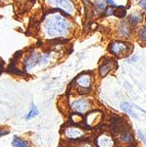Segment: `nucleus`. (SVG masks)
I'll list each match as a JSON object with an SVG mask.
<instances>
[{
  "instance_id": "nucleus-20",
  "label": "nucleus",
  "mask_w": 146,
  "mask_h": 147,
  "mask_svg": "<svg viewBox=\"0 0 146 147\" xmlns=\"http://www.w3.org/2000/svg\"><path fill=\"white\" fill-rule=\"evenodd\" d=\"M140 5L143 8V9H146V0H142L140 2Z\"/></svg>"
},
{
  "instance_id": "nucleus-21",
  "label": "nucleus",
  "mask_w": 146,
  "mask_h": 147,
  "mask_svg": "<svg viewBox=\"0 0 146 147\" xmlns=\"http://www.w3.org/2000/svg\"><path fill=\"white\" fill-rule=\"evenodd\" d=\"M106 1H107V3H108V4H109V5H114V0H106Z\"/></svg>"
},
{
  "instance_id": "nucleus-2",
  "label": "nucleus",
  "mask_w": 146,
  "mask_h": 147,
  "mask_svg": "<svg viewBox=\"0 0 146 147\" xmlns=\"http://www.w3.org/2000/svg\"><path fill=\"white\" fill-rule=\"evenodd\" d=\"M109 51L118 57H122L130 53L129 44L124 42H113L109 45Z\"/></svg>"
},
{
  "instance_id": "nucleus-10",
  "label": "nucleus",
  "mask_w": 146,
  "mask_h": 147,
  "mask_svg": "<svg viewBox=\"0 0 146 147\" xmlns=\"http://www.w3.org/2000/svg\"><path fill=\"white\" fill-rule=\"evenodd\" d=\"M121 109H122V111H124L125 113H127L130 116L138 119L137 115L134 112L133 109H132V106L129 103H128V102H122V103H121Z\"/></svg>"
},
{
  "instance_id": "nucleus-1",
  "label": "nucleus",
  "mask_w": 146,
  "mask_h": 147,
  "mask_svg": "<svg viewBox=\"0 0 146 147\" xmlns=\"http://www.w3.org/2000/svg\"><path fill=\"white\" fill-rule=\"evenodd\" d=\"M45 29L50 37L62 36L67 34L69 30V23L59 14H52L45 23Z\"/></svg>"
},
{
  "instance_id": "nucleus-19",
  "label": "nucleus",
  "mask_w": 146,
  "mask_h": 147,
  "mask_svg": "<svg viewBox=\"0 0 146 147\" xmlns=\"http://www.w3.org/2000/svg\"><path fill=\"white\" fill-rule=\"evenodd\" d=\"M8 133H9V130L5 129H0V138L3 137V136H5L6 134H8Z\"/></svg>"
},
{
  "instance_id": "nucleus-9",
  "label": "nucleus",
  "mask_w": 146,
  "mask_h": 147,
  "mask_svg": "<svg viewBox=\"0 0 146 147\" xmlns=\"http://www.w3.org/2000/svg\"><path fill=\"white\" fill-rule=\"evenodd\" d=\"M97 143H98L99 147H112L113 144H114L113 140H112L109 137H108V136H104V135L100 136V137L98 138Z\"/></svg>"
},
{
  "instance_id": "nucleus-5",
  "label": "nucleus",
  "mask_w": 146,
  "mask_h": 147,
  "mask_svg": "<svg viewBox=\"0 0 146 147\" xmlns=\"http://www.w3.org/2000/svg\"><path fill=\"white\" fill-rule=\"evenodd\" d=\"M48 60V57L47 56H41L39 53L34 52L33 54H31L28 58H26V62H25V65H26V70H30L33 67L41 63V62H47Z\"/></svg>"
},
{
  "instance_id": "nucleus-11",
  "label": "nucleus",
  "mask_w": 146,
  "mask_h": 147,
  "mask_svg": "<svg viewBox=\"0 0 146 147\" xmlns=\"http://www.w3.org/2000/svg\"><path fill=\"white\" fill-rule=\"evenodd\" d=\"M99 115H100V113H98V112H91V113L87 114L86 117H85V123L88 126H92L94 124V122L96 121V119L99 118Z\"/></svg>"
},
{
  "instance_id": "nucleus-3",
  "label": "nucleus",
  "mask_w": 146,
  "mask_h": 147,
  "mask_svg": "<svg viewBox=\"0 0 146 147\" xmlns=\"http://www.w3.org/2000/svg\"><path fill=\"white\" fill-rule=\"evenodd\" d=\"M71 107L75 113H78L82 115V114L86 113L89 110L90 102L86 99H77L71 102Z\"/></svg>"
},
{
  "instance_id": "nucleus-15",
  "label": "nucleus",
  "mask_w": 146,
  "mask_h": 147,
  "mask_svg": "<svg viewBox=\"0 0 146 147\" xmlns=\"http://www.w3.org/2000/svg\"><path fill=\"white\" fill-rule=\"evenodd\" d=\"M71 121L74 123H79L82 122V117L81 115L78 114V113H73L71 115Z\"/></svg>"
},
{
  "instance_id": "nucleus-16",
  "label": "nucleus",
  "mask_w": 146,
  "mask_h": 147,
  "mask_svg": "<svg viewBox=\"0 0 146 147\" xmlns=\"http://www.w3.org/2000/svg\"><path fill=\"white\" fill-rule=\"evenodd\" d=\"M121 138L122 139V140H124V141H129V142H131L132 141V137H131V135L129 134V132H124L123 134L122 135V137H121Z\"/></svg>"
},
{
  "instance_id": "nucleus-14",
  "label": "nucleus",
  "mask_w": 146,
  "mask_h": 147,
  "mask_svg": "<svg viewBox=\"0 0 146 147\" xmlns=\"http://www.w3.org/2000/svg\"><path fill=\"white\" fill-rule=\"evenodd\" d=\"M38 113L39 112H38L36 106L34 104H32V109H31V110L29 111V113L28 114V115H26V120H30V119L35 117L36 115H38Z\"/></svg>"
},
{
  "instance_id": "nucleus-18",
  "label": "nucleus",
  "mask_w": 146,
  "mask_h": 147,
  "mask_svg": "<svg viewBox=\"0 0 146 147\" xmlns=\"http://www.w3.org/2000/svg\"><path fill=\"white\" fill-rule=\"evenodd\" d=\"M138 136H139V138L146 144V137H145V135L143 134V133L141 130H138Z\"/></svg>"
},
{
  "instance_id": "nucleus-4",
  "label": "nucleus",
  "mask_w": 146,
  "mask_h": 147,
  "mask_svg": "<svg viewBox=\"0 0 146 147\" xmlns=\"http://www.w3.org/2000/svg\"><path fill=\"white\" fill-rule=\"evenodd\" d=\"M64 136L70 140H77L85 136V132L78 127L69 126L64 129Z\"/></svg>"
},
{
  "instance_id": "nucleus-6",
  "label": "nucleus",
  "mask_w": 146,
  "mask_h": 147,
  "mask_svg": "<svg viewBox=\"0 0 146 147\" xmlns=\"http://www.w3.org/2000/svg\"><path fill=\"white\" fill-rule=\"evenodd\" d=\"M48 2L50 5L57 7L67 13L73 11V5L70 0H48Z\"/></svg>"
},
{
  "instance_id": "nucleus-13",
  "label": "nucleus",
  "mask_w": 146,
  "mask_h": 147,
  "mask_svg": "<svg viewBox=\"0 0 146 147\" xmlns=\"http://www.w3.org/2000/svg\"><path fill=\"white\" fill-rule=\"evenodd\" d=\"M142 19H143V16L140 13H133V14H131L129 17V22L132 25H137L142 20Z\"/></svg>"
},
{
  "instance_id": "nucleus-12",
  "label": "nucleus",
  "mask_w": 146,
  "mask_h": 147,
  "mask_svg": "<svg viewBox=\"0 0 146 147\" xmlns=\"http://www.w3.org/2000/svg\"><path fill=\"white\" fill-rule=\"evenodd\" d=\"M11 144L13 147H30V145L28 144V142L25 141V140H22L17 137L13 138Z\"/></svg>"
},
{
  "instance_id": "nucleus-17",
  "label": "nucleus",
  "mask_w": 146,
  "mask_h": 147,
  "mask_svg": "<svg viewBox=\"0 0 146 147\" xmlns=\"http://www.w3.org/2000/svg\"><path fill=\"white\" fill-rule=\"evenodd\" d=\"M139 37H140V39L142 40V41L146 42V28H142L139 31Z\"/></svg>"
},
{
  "instance_id": "nucleus-8",
  "label": "nucleus",
  "mask_w": 146,
  "mask_h": 147,
  "mask_svg": "<svg viewBox=\"0 0 146 147\" xmlns=\"http://www.w3.org/2000/svg\"><path fill=\"white\" fill-rule=\"evenodd\" d=\"M114 61H109V62H107L103 63L100 67V76L102 78L107 76L113 69H114Z\"/></svg>"
},
{
  "instance_id": "nucleus-7",
  "label": "nucleus",
  "mask_w": 146,
  "mask_h": 147,
  "mask_svg": "<svg viewBox=\"0 0 146 147\" xmlns=\"http://www.w3.org/2000/svg\"><path fill=\"white\" fill-rule=\"evenodd\" d=\"M75 84L80 89L88 90L92 86V77L88 73H83L77 78Z\"/></svg>"
}]
</instances>
